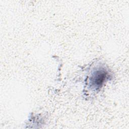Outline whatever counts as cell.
Listing matches in <instances>:
<instances>
[{
  "label": "cell",
  "instance_id": "1",
  "mask_svg": "<svg viewBox=\"0 0 129 129\" xmlns=\"http://www.w3.org/2000/svg\"><path fill=\"white\" fill-rule=\"evenodd\" d=\"M107 72L104 70L94 72L90 78V85L95 89H99L103 84L107 78Z\"/></svg>",
  "mask_w": 129,
  "mask_h": 129
}]
</instances>
